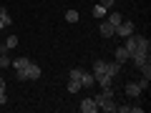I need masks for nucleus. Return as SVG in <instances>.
Segmentation results:
<instances>
[{
  "instance_id": "obj_18",
  "label": "nucleus",
  "mask_w": 151,
  "mask_h": 113,
  "mask_svg": "<svg viewBox=\"0 0 151 113\" xmlns=\"http://www.w3.org/2000/svg\"><path fill=\"white\" fill-rule=\"evenodd\" d=\"M139 70H141V75H144L146 81H151V65H149V63H144V65H141Z\"/></svg>"
},
{
  "instance_id": "obj_27",
  "label": "nucleus",
  "mask_w": 151,
  "mask_h": 113,
  "mask_svg": "<svg viewBox=\"0 0 151 113\" xmlns=\"http://www.w3.org/2000/svg\"><path fill=\"white\" fill-rule=\"evenodd\" d=\"M5 93V78H0V96Z\"/></svg>"
},
{
  "instance_id": "obj_24",
  "label": "nucleus",
  "mask_w": 151,
  "mask_h": 113,
  "mask_svg": "<svg viewBox=\"0 0 151 113\" xmlns=\"http://www.w3.org/2000/svg\"><path fill=\"white\" fill-rule=\"evenodd\" d=\"M113 3H116V0H101V5H103V8H106V10H108V8H111V5H113Z\"/></svg>"
},
{
  "instance_id": "obj_8",
  "label": "nucleus",
  "mask_w": 151,
  "mask_h": 113,
  "mask_svg": "<svg viewBox=\"0 0 151 113\" xmlns=\"http://www.w3.org/2000/svg\"><path fill=\"white\" fill-rule=\"evenodd\" d=\"M119 73H121V63H119V60H111V63H106V75L116 78Z\"/></svg>"
},
{
  "instance_id": "obj_11",
  "label": "nucleus",
  "mask_w": 151,
  "mask_h": 113,
  "mask_svg": "<svg viewBox=\"0 0 151 113\" xmlns=\"http://www.w3.org/2000/svg\"><path fill=\"white\" fill-rule=\"evenodd\" d=\"M10 65L15 70H25L28 65H30V58H25V55H23V58H15V60H10Z\"/></svg>"
},
{
  "instance_id": "obj_26",
  "label": "nucleus",
  "mask_w": 151,
  "mask_h": 113,
  "mask_svg": "<svg viewBox=\"0 0 151 113\" xmlns=\"http://www.w3.org/2000/svg\"><path fill=\"white\" fill-rule=\"evenodd\" d=\"M8 25H13V23H8V20H3V18H0V30H5Z\"/></svg>"
},
{
  "instance_id": "obj_13",
  "label": "nucleus",
  "mask_w": 151,
  "mask_h": 113,
  "mask_svg": "<svg viewBox=\"0 0 151 113\" xmlns=\"http://www.w3.org/2000/svg\"><path fill=\"white\" fill-rule=\"evenodd\" d=\"M96 83H98L101 88H113V78H111V75H106V73H103V75H96Z\"/></svg>"
},
{
  "instance_id": "obj_25",
  "label": "nucleus",
  "mask_w": 151,
  "mask_h": 113,
  "mask_svg": "<svg viewBox=\"0 0 151 113\" xmlns=\"http://www.w3.org/2000/svg\"><path fill=\"white\" fill-rule=\"evenodd\" d=\"M131 113H144V106H131Z\"/></svg>"
},
{
  "instance_id": "obj_14",
  "label": "nucleus",
  "mask_w": 151,
  "mask_h": 113,
  "mask_svg": "<svg viewBox=\"0 0 151 113\" xmlns=\"http://www.w3.org/2000/svg\"><path fill=\"white\" fill-rule=\"evenodd\" d=\"M91 73H93V75H103V73H106V60L98 58L96 63H93V70H91Z\"/></svg>"
},
{
  "instance_id": "obj_3",
  "label": "nucleus",
  "mask_w": 151,
  "mask_h": 113,
  "mask_svg": "<svg viewBox=\"0 0 151 113\" xmlns=\"http://www.w3.org/2000/svg\"><path fill=\"white\" fill-rule=\"evenodd\" d=\"M78 111H81V113H96L98 106H96V101H93V98H83L81 106H78Z\"/></svg>"
},
{
  "instance_id": "obj_23",
  "label": "nucleus",
  "mask_w": 151,
  "mask_h": 113,
  "mask_svg": "<svg viewBox=\"0 0 151 113\" xmlns=\"http://www.w3.org/2000/svg\"><path fill=\"white\" fill-rule=\"evenodd\" d=\"M15 78L18 81H25V70H15Z\"/></svg>"
},
{
  "instance_id": "obj_9",
  "label": "nucleus",
  "mask_w": 151,
  "mask_h": 113,
  "mask_svg": "<svg viewBox=\"0 0 151 113\" xmlns=\"http://www.w3.org/2000/svg\"><path fill=\"white\" fill-rule=\"evenodd\" d=\"M93 83H96V75H93V73H86V70H81V88H91Z\"/></svg>"
},
{
  "instance_id": "obj_7",
  "label": "nucleus",
  "mask_w": 151,
  "mask_h": 113,
  "mask_svg": "<svg viewBox=\"0 0 151 113\" xmlns=\"http://www.w3.org/2000/svg\"><path fill=\"white\" fill-rule=\"evenodd\" d=\"M113 30H116V25H111L108 20H103L101 25H98V33H101V35L106 38V40H108V38H113Z\"/></svg>"
},
{
  "instance_id": "obj_17",
  "label": "nucleus",
  "mask_w": 151,
  "mask_h": 113,
  "mask_svg": "<svg viewBox=\"0 0 151 113\" xmlns=\"http://www.w3.org/2000/svg\"><path fill=\"white\" fill-rule=\"evenodd\" d=\"M65 20L68 23H78V10H65Z\"/></svg>"
},
{
  "instance_id": "obj_6",
  "label": "nucleus",
  "mask_w": 151,
  "mask_h": 113,
  "mask_svg": "<svg viewBox=\"0 0 151 113\" xmlns=\"http://www.w3.org/2000/svg\"><path fill=\"white\" fill-rule=\"evenodd\" d=\"M124 93H126L129 98H139V96H141V86L131 81V83H126V86H124Z\"/></svg>"
},
{
  "instance_id": "obj_21",
  "label": "nucleus",
  "mask_w": 151,
  "mask_h": 113,
  "mask_svg": "<svg viewBox=\"0 0 151 113\" xmlns=\"http://www.w3.org/2000/svg\"><path fill=\"white\" fill-rule=\"evenodd\" d=\"M0 18H3V20H8V23H13V18L8 15V10H5V8H0Z\"/></svg>"
},
{
  "instance_id": "obj_5",
  "label": "nucleus",
  "mask_w": 151,
  "mask_h": 113,
  "mask_svg": "<svg viewBox=\"0 0 151 113\" xmlns=\"http://www.w3.org/2000/svg\"><path fill=\"white\" fill-rule=\"evenodd\" d=\"M129 60H134L136 68H141L144 63H149V53H141V50H134V53L129 55Z\"/></svg>"
},
{
  "instance_id": "obj_15",
  "label": "nucleus",
  "mask_w": 151,
  "mask_h": 113,
  "mask_svg": "<svg viewBox=\"0 0 151 113\" xmlns=\"http://www.w3.org/2000/svg\"><path fill=\"white\" fill-rule=\"evenodd\" d=\"M10 48H18V35H8L5 45H3V50H10Z\"/></svg>"
},
{
  "instance_id": "obj_1",
  "label": "nucleus",
  "mask_w": 151,
  "mask_h": 113,
  "mask_svg": "<svg viewBox=\"0 0 151 113\" xmlns=\"http://www.w3.org/2000/svg\"><path fill=\"white\" fill-rule=\"evenodd\" d=\"M134 23H131V20H121L119 23V25H116V30H113V35H119V38H129L131 35V33H134Z\"/></svg>"
},
{
  "instance_id": "obj_4",
  "label": "nucleus",
  "mask_w": 151,
  "mask_h": 113,
  "mask_svg": "<svg viewBox=\"0 0 151 113\" xmlns=\"http://www.w3.org/2000/svg\"><path fill=\"white\" fill-rule=\"evenodd\" d=\"M38 78H40V65H35L30 60V65L25 68V81H38Z\"/></svg>"
},
{
  "instance_id": "obj_16",
  "label": "nucleus",
  "mask_w": 151,
  "mask_h": 113,
  "mask_svg": "<svg viewBox=\"0 0 151 113\" xmlns=\"http://www.w3.org/2000/svg\"><path fill=\"white\" fill-rule=\"evenodd\" d=\"M121 20H124V15H121V13H119V10H113V13H111V15H108V23H111V25H119V23H121Z\"/></svg>"
},
{
  "instance_id": "obj_19",
  "label": "nucleus",
  "mask_w": 151,
  "mask_h": 113,
  "mask_svg": "<svg viewBox=\"0 0 151 113\" xmlns=\"http://www.w3.org/2000/svg\"><path fill=\"white\" fill-rule=\"evenodd\" d=\"M78 91H81V83H78V81H70V78H68V93H78Z\"/></svg>"
},
{
  "instance_id": "obj_2",
  "label": "nucleus",
  "mask_w": 151,
  "mask_h": 113,
  "mask_svg": "<svg viewBox=\"0 0 151 113\" xmlns=\"http://www.w3.org/2000/svg\"><path fill=\"white\" fill-rule=\"evenodd\" d=\"M139 38H141V35H136V33H131V35H129V38H124V48H126V50H129V55H131V53H134V50H136V48H139Z\"/></svg>"
},
{
  "instance_id": "obj_10",
  "label": "nucleus",
  "mask_w": 151,
  "mask_h": 113,
  "mask_svg": "<svg viewBox=\"0 0 151 113\" xmlns=\"http://www.w3.org/2000/svg\"><path fill=\"white\" fill-rule=\"evenodd\" d=\"M98 111H103V113L116 111V101H113V98H103V101H101V106H98Z\"/></svg>"
},
{
  "instance_id": "obj_12",
  "label": "nucleus",
  "mask_w": 151,
  "mask_h": 113,
  "mask_svg": "<svg viewBox=\"0 0 151 113\" xmlns=\"http://www.w3.org/2000/svg\"><path fill=\"white\" fill-rule=\"evenodd\" d=\"M113 60H119V63L124 65L126 60H129V50H126L124 45H121V48H116V53H113Z\"/></svg>"
},
{
  "instance_id": "obj_22",
  "label": "nucleus",
  "mask_w": 151,
  "mask_h": 113,
  "mask_svg": "<svg viewBox=\"0 0 151 113\" xmlns=\"http://www.w3.org/2000/svg\"><path fill=\"white\" fill-rule=\"evenodd\" d=\"M116 111L119 113H131V106H116Z\"/></svg>"
},
{
  "instance_id": "obj_28",
  "label": "nucleus",
  "mask_w": 151,
  "mask_h": 113,
  "mask_svg": "<svg viewBox=\"0 0 151 113\" xmlns=\"http://www.w3.org/2000/svg\"><path fill=\"white\" fill-rule=\"evenodd\" d=\"M0 53H3V48H0Z\"/></svg>"
},
{
  "instance_id": "obj_20",
  "label": "nucleus",
  "mask_w": 151,
  "mask_h": 113,
  "mask_svg": "<svg viewBox=\"0 0 151 113\" xmlns=\"http://www.w3.org/2000/svg\"><path fill=\"white\" fill-rule=\"evenodd\" d=\"M103 15H106V8H103V5H96V8H93V18H103Z\"/></svg>"
}]
</instances>
